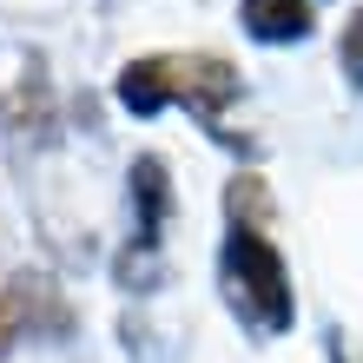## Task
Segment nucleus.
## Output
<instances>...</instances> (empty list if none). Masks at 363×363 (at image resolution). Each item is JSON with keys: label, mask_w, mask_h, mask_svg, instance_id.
Returning <instances> with one entry per match:
<instances>
[{"label": "nucleus", "mask_w": 363, "mask_h": 363, "mask_svg": "<svg viewBox=\"0 0 363 363\" xmlns=\"http://www.w3.org/2000/svg\"><path fill=\"white\" fill-rule=\"evenodd\" d=\"M218 291L225 311L258 337L277 344L297 324V277L271 238V191L258 172H238L225 185V238H218Z\"/></svg>", "instance_id": "f257e3e1"}, {"label": "nucleus", "mask_w": 363, "mask_h": 363, "mask_svg": "<svg viewBox=\"0 0 363 363\" xmlns=\"http://www.w3.org/2000/svg\"><path fill=\"white\" fill-rule=\"evenodd\" d=\"M113 99L133 119L191 113L199 125L218 133V119L245 99V73H238V60H225L211 47H159V53H139L113 73Z\"/></svg>", "instance_id": "f03ea898"}, {"label": "nucleus", "mask_w": 363, "mask_h": 363, "mask_svg": "<svg viewBox=\"0 0 363 363\" xmlns=\"http://www.w3.org/2000/svg\"><path fill=\"white\" fill-rule=\"evenodd\" d=\"M7 344H13V304L0 297V357H7Z\"/></svg>", "instance_id": "423d86ee"}, {"label": "nucleus", "mask_w": 363, "mask_h": 363, "mask_svg": "<svg viewBox=\"0 0 363 363\" xmlns=\"http://www.w3.org/2000/svg\"><path fill=\"white\" fill-rule=\"evenodd\" d=\"M330 363H350V357H344V337H330Z\"/></svg>", "instance_id": "0eeeda50"}, {"label": "nucleus", "mask_w": 363, "mask_h": 363, "mask_svg": "<svg viewBox=\"0 0 363 363\" xmlns=\"http://www.w3.org/2000/svg\"><path fill=\"white\" fill-rule=\"evenodd\" d=\"M125 205H133V225H125V258H119V284H152L159 258H165V231H172L179 191H172V165L159 152H139L125 165Z\"/></svg>", "instance_id": "7ed1b4c3"}, {"label": "nucleus", "mask_w": 363, "mask_h": 363, "mask_svg": "<svg viewBox=\"0 0 363 363\" xmlns=\"http://www.w3.org/2000/svg\"><path fill=\"white\" fill-rule=\"evenodd\" d=\"M337 67H344V86L363 93V7H350L337 27Z\"/></svg>", "instance_id": "39448f33"}, {"label": "nucleus", "mask_w": 363, "mask_h": 363, "mask_svg": "<svg viewBox=\"0 0 363 363\" xmlns=\"http://www.w3.org/2000/svg\"><path fill=\"white\" fill-rule=\"evenodd\" d=\"M238 20L258 47H304L317 33V0H238Z\"/></svg>", "instance_id": "20e7f679"}]
</instances>
